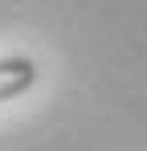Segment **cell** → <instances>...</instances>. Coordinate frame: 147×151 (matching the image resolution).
I'll return each mask as SVG.
<instances>
[{
  "label": "cell",
  "mask_w": 147,
  "mask_h": 151,
  "mask_svg": "<svg viewBox=\"0 0 147 151\" xmlns=\"http://www.w3.org/2000/svg\"><path fill=\"white\" fill-rule=\"evenodd\" d=\"M33 82H37V65H33V57H21V53L0 57V102L24 94Z\"/></svg>",
  "instance_id": "cell-1"
}]
</instances>
